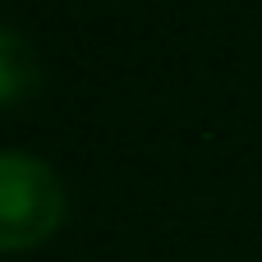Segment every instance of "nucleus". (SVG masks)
<instances>
[{
    "label": "nucleus",
    "mask_w": 262,
    "mask_h": 262,
    "mask_svg": "<svg viewBox=\"0 0 262 262\" xmlns=\"http://www.w3.org/2000/svg\"><path fill=\"white\" fill-rule=\"evenodd\" d=\"M64 184L41 157L0 152V253L46 244L64 226Z\"/></svg>",
    "instance_id": "nucleus-1"
},
{
    "label": "nucleus",
    "mask_w": 262,
    "mask_h": 262,
    "mask_svg": "<svg viewBox=\"0 0 262 262\" xmlns=\"http://www.w3.org/2000/svg\"><path fill=\"white\" fill-rule=\"evenodd\" d=\"M37 88H41V64L32 41L14 28H0V106H18Z\"/></svg>",
    "instance_id": "nucleus-2"
}]
</instances>
